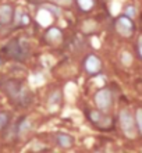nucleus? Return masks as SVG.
I'll return each mask as SVG.
<instances>
[{
  "instance_id": "19",
  "label": "nucleus",
  "mask_w": 142,
  "mask_h": 153,
  "mask_svg": "<svg viewBox=\"0 0 142 153\" xmlns=\"http://www.w3.org/2000/svg\"><path fill=\"white\" fill-rule=\"evenodd\" d=\"M126 13H127V16L130 17V18H132V17H135V14H137V10H135L132 6H130V7H127Z\"/></svg>"
},
{
  "instance_id": "9",
  "label": "nucleus",
  "mask_w": 142,
  "mask_h": 153,
  "mask_svg": "<svg viewBox=\"0 0 142 153\" xmlns=\"http://www.w3.org/2000/svg\"><path fill=\"white\" fill-rule=\"evenodd\" d=\"M45 38L49 43L59 45L61 40H63V33H61V31L59 28H50L48 32H46Z\"/></svg>"
},
{
  "instance_id": "18",
  "label": "nucleus",
  "mask_w": 142,
  "mask_h": 153,
  "mask_svg": "<svg viewBox=\"0 0 142 153\" xmlns=\"http://www.w3.org/2000/svg\"><path fill=\"white\" fill-rule=\"evenodd\" d=\"M54 4H60V6H70L73 0H50Z\"/></svg>"
},
{
  "instance_id": "14",
  "label": "nucleus",
  "mask_w": 142,
  "mask_h": 153,
  "mask_svg": "<svg viewBox=\"0 0 142 153\" xmlns=\"http://www.w3.org/2000/svg\"><path fill=\"white\" fill-rule=\"evenodd\" d=\"M59 102H60V92H59V91H56V92L52 93V96H50V99H49V105H50V107H52L53 103L59 105Z\"/></svg>"
},
{
  "instance_id": "10",
  "label": "nucleus",
  "mask_w": 142,
  "mask_h": 153,
  "mask_svg": "<svg viewBox=\"0 0 142 153\" xmlns=\"http://www.w3.org/2000/svg\"><path fill=\"white\" fill-rule=\"evenodd\" d=\"M56 142L59 146L67 149V148H71V146L74 145V138L67 135V134H59L56 137Z\"/></svg>"
},
{
  "instance_id": "7",
  "label": "nucleus",
  "mask_w": 142,
  "mask_h": 153,
  "mask_svg": "<svg viewBox=\"0 0 142 153\" xmlns=\"http://www.w3.org/2000/svg\"><path fill=\"white\" fill-rule=\"evenodd\" d=\"M89 117H91V121H92V123L100 125V127H107V125L110 124V118L109 117H106V116H103V114L100 113V110H99V111H96V110L91 111Z\"/></svg>"
},
{
  "instance_id": "15",
  "label": "nucleus",
  "mask_w": 142,
  "mask_h": 153,
  "mask_svg": "<svg viewBox=\"0 0 142 153\" xmlns=\"http://www.w3.org/2000/svg\"><path fill=\"white\" fill-rule=\"evenodd\" d=\"M131 61H132V57H131V54L128 52H123L121 54V63L124 65H130Z\"/></svg>"
},
{
  "instance_id": "17",
  "label": "nucleus",
  "mask_w": 142,
  "mask_h": 153,
  "mask_svg": "<svg viewBox=\"0 0 142 153\" xmlns=\"http://www.w3.org/2000/svg\"><path fill=\"white\" fill-rule=\"evenodd\" d=\"M7 123H8V114L7 113H0V129L4 128Z\"/></svg>"
},
{
  "instance_id": "20",
  "label": "nucleus",
  "mask_w": 142,
  "mask_h": 153,
  "mask_svg": "<svg viewBox=\"0 0 142 153\" xmlns=\"http://www.w3.org/2000/svg\"><path fill=\"white\" fill-rule=\"evenodd\" d=\"M43 8H46L48 11L53 13V14H56V16H60V10H59V8H54V7H52V6H45Z\"/></svg>"
},
{
  "instance_id": "4",
  "label": "nucleus",
  "mask_w": 142,
  "mask_h": 153,
  "mask_svg": "<svg viewBox=\"0 0 142 153\" xmlns=\"http://www.w3.org/2000/svg\"><path fill=\"white\" fill-rule=\"evenodd\" d=\"M6 52L10 57L17 59V60H22L27 56V48L24 43H18L17 40H13L6 46Z\"/></svg>"
},
{
  "instance_id": "11",
  "label": "nucleus",
  "mask_w": 142,
  "mask_h": 153,
  "mask_svg": "<svg viewBox=\"0 0 142 153\" xmlns=\"http://www.w3.org/2000/svg\"><path fill=\"white\" fill-rule=\"evenodd\" d=\"M38 21H39V24L42 25H49L50 22H52V14H50V11H48L46 8H43V10H41V11L38 13Z\"/></svg>"
},
{
  "instance_id": "8",
  "label": "nucleus",
  "mask_w": 142,
  "mask_h": 153,
  "mask_svg": "<svg viewBox=\"0 0 142 153\" xmlns=\"http://www.w3.org/2000/svg\"><path fill=\"white\" fill-rule=\"evenodd\" d=\"M13 20V8L8 4H3L0 6V24L7 25L10 21Z\"/></svg>"
},
{
  "instance_id": "2",
  "label": "nucleus",
  "mask_w": 142,
  "mask_h": 153,
  "mask_svg": "<svg viewBox=\"0 0 142 153\" xmlns=\"http://www.w3.org/2000/svg\"><path fill=\"white\" fill-rule=\"evenodd\" d=\"M118 118H120V125H121L124 135L127 138H131V139L137 137V127H135V120L132 114L128 110H121Z\"/></svg>"
},
{
  "instance_id": "1",
  "label": "nucleus",
  "mask_w": 142,
  "mask_h": 153,
  "mask_svg": "<svg viewBox=\"0 0 142 153\" xmlns=\"http://www.w3.org/2000/svg\"><path fill=\"white\" fill-rule=\"evenodd\" d=\"M3 91L7 93V96L11 99L13 102H16L18 105H25L29 102V93L28 91L24 88L22 82L20 81H7L6 84L3 85Z\"/></svg>"
},
{
  "instance_id": "6",
  "label": "nucleus",
  "mask_w": 142,
  "mask_h": 153,
  "mask_svg": "<svg viewBox=\"0 0 142 153\" xmlns=\"http://www.w3.org/2000/svg\"><path fill=\"white\" fill-rule=\"evenodd\" d=\"M102 64H100V60L97 59L96 56H89L86 57L85 60V70L88 71L89 74H96L99 73Z\"/></svg>"
},
{
  "instance_id": "21",
  "label": "nucleus",
  "mask_w": 142,
  "mask_h": 153,
  "mask_svg": "<svg viewBox=\"0 0 142 153\" xmlns=\"http://www.w3.org/2000/svg\"><path fill=\"white\" fill-rule=\"evenodd\" d=\"M138 52L142 57V36H139V39H138Z\"/></svg>"
},
{
  "instance_id": "13",
  "label": "nucleus",
  "mask_w": 142,
  "mask_h": 153,
  "mask_svg": "<svg viewBox=\"0 0 142 153\" xmlns=\"http://www.w3.org/2000/svg\"><path fill=\"white\" fill-rule=\"evenodd\" d=\"M31 129V124H29V121L28 120H24L22 123H21L20 125V134L21 135H24V134H27Z\"/></svg>"
},
{
  "instance_id": "3",
  "label": "nucleus",
  "mask_w": 142,
  "mask_h": 153,
  "mask_svg": "<svg viewBox=\"0 0 142 153\" xmlns=\"http://www.w3.org/2000/svg\"><path fill=\"white\" fill-rule=\"evenodd\" d=\"M95 103H96L97 109L100 111H109L110 107H112V103H113L112 92L109 89H100L95 95Z\"/></svg>"
},
{
  "instance_id": "5",
  "label": "nucleus",
  "mask_w": 142,
  "mask_h": 153,
  "mask_svg": "<svg viewBox=\"0 0 142 153\" xmlns=\"http://www.w3.org/2000/svg\"><path fill=\"white\" fill-rule=\"evenodd\" d=\"M116 29L118 31L120 35L128 38L132 35L134 24H132V21L130 20V17H120L117 20V22H116Z\"/></svg>"
},
{
  "instance_id": "16",
  "label": "nucleus",
  "mask_w": 142,
  "mask_h": 153,
  "mask_svg": "<svg viewBox=\"0 0 142 153\" xmlns=\"http://www.w3.org/2000/svg\"><path fill=\"white\" fill-rule=\"evenodd\" d=\"M135 121H137V124H138L139 132L142 134V109L137 110V114H135Z\"/></svg>"
},
{
  "instance_id": "12",
  "label": "nucleus",
  "mask_w": 142,
  "mask_h": 153,
  "mask_svg": "<svg viewBox=\"0 0 142 153\" xmlns=\"http://www.w3.org/2000/svg\"><path fill=\"white\" fill-rule=\"evenodd\" d=\"M78 4L84 11H88L94 7V0H78Z\"/></svg>"
}]
</instances>
